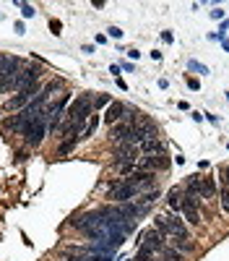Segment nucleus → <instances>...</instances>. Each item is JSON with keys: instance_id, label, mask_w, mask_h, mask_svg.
<instances>
[{"instance_id": "1", "label": "nucleus", "mask_w": 229, "mask_h": 261, "mask_svg": "<svg viewBox=\"0 0 229 261\" xmlns=\"http://www.w3.org/2000/svg\"><path fill=\"white\" fill-rule=\"evenodd\" d=\"M50 112L47 110H39L37 115H34L31 120H29V126L24 128V144L26 146H37V144H42V139H44V133H47V126H50Z\"/></svg>"}, {"instance_id": "2", "label": "nucleus", "mask_w": 229, "mask_h": 261, "mask_svg": "<svg viewBox=\"0 0 229 261\" xmlns=\"http://www.w3.org/2000/svg\"><path fill=\"white\" fill-rule=\"evenodd\" d=\"M135 196H138V188H135L128 178H120L114 180V183L107 188V199L114 201V204H125V201H133Z\"/></svg>"}, {"instance_id": "3", "label": "nucleus", "mask_w": 229, "mask_h": 261, "mask_svg": "<svg viewBox=\"0 0 229 261\" xmlns=\"http://www.w3.org/2000/svg\"><path fill=\"white\" fill-rule=\"evenodd\" d=\"M94 112V99H91V94H84V97H78L73 99V105L68 107V120H78V123H86L89 115Z\"/></svg>"}, {"instance_id": "4", "label": "nucleus", "mask_w": 229, "mask_h": 261, "mask_svg": "<svg viewBox=\"0 0 229 261\" xmlns=\"http://www.w3.org/2000/svg\"><path fill=\"white\" fill-rule=\"evenodd\" d=\"M167 167H169V157L164 152L143 154V157H138V162H135V170H143V173H164Z\"/></svg>"}, {"instance_id": "5", "label": "nucleus", "mask_w": 229, "mask_h": 261, "mask_svg": "<svg viewBox=\"0 0 229 261\" xmlns=\"http://www.w3.org/2000/svg\"><path fill=\"white\" fill-rule=\"evenodd\" d=\"M162 248H164V235L162 233L148 230V233L141 235V241H138V254L141 256H156Z\"/></svg>"}, {"instance_id": "6", "label": "nucleus", "mask_w": 229, "mask_h": 261, "mask_svg": "<svg viewBox=\"0 0 229 261\" xmlns=\"http://www.w3.org/2000/svg\"><path fill=\"white\" fill-rule=\"evenodd\" d=\"M102 214H99V209L97 212H86V214H81L76 222H73V228L78 230V233H84V235H91L94 230H99L102 228Z\"/></svg>"}, {"instance_id": "7", "label": "nucleus", "mask_w": 229, "mask_h": 261, "mask_svg": "<svg viewBox=\"0 0 229 261\" xmlns=\"http://www.w3.org/2000/svg\"><path fill=\"white\" fill-rule=\"evenodd\" d=\"M182 217H185L190 225H201V212H198V199L190 194H182Z\"/></svg>"}, {"instance_id": "8", "label": "nucleus", "mask_w": 229, "mask_h": 261, "mask_svg": "<svg viewBox=\"0 0 229 261\" xmlns=\"http://www.w3.org/2000/svg\"><path fill=\"white\" fill-rule=\"evenodd\" d=\"M39 92H37V84H31V86H26V89H21V92L13 97V99H8V105H5V110H24L26 105H29V102L34 99V97H37Z\"/></svg>"}, {"instance_id": "9", "label": "nucleus", "mask_w": 229, "mask_h": 261, "mask_svg": "<svg viewBox=\"0 0 229 261\" xmlns=\"http://www.w3.org/2000/svg\"><path fill=\"white\" fill-rule=\"evenodd\" d=\"M112 157H114V165L135 162V157H138V146H135V144H117Z\"/></svg>"}, {"instance_id": "10", "label": "nucleus", "mask_w": 229, "mask_h": 261, "mask_svg": "<svg viewBox=\"0 0 229 261\" xmlns=\"http://www.w3.org/2000/svg\"><path fill=\"white\" fill-rule=\"evenodd\" d=\"M130 131H133V126H128V123H114V126L110 128V141H114V144H130Z\"/></svg>"}, {"instance_id": "11", "label": "nucleus", "mask_w": 229, "mask_h": 261, "mask_svg": "<svg viewBox=\"0 0 229 261\" xmlns=\"http://www.w3.org/2000/svg\"><path fill=\"white\" fill-rule=\"evenodd\" d=\"M167 225H169V238H177V241H190V233L185 228V222L180 217H164Z\"/></svg>"}, {"instance_id": "12", "label": "nucleus", "mask_w": 229, "mask_h": 261, "mask_svg": "<svg viewBox=\"0 0 229 261\" xmlns=\"http://www.w3.org/2000/svg\"><path fill=\"white\" fill-rule=\"evenodd\" d=\"M29 120H31V118L26 115L24 110H21L18 115H13L10 120H5V123H3V131H10V133H24V128L29 126Z\"/></svg>"}, {"instance_id": "13", "label": "nucleus", "mask_w": 229, "mask_h": 261, "mask_svg": "<svg viewBox=\"0 0 229 261\" xmlns=\"http://www.w3.org/2000/svg\"><path fill=\"white\" fill-rule=\"evenodd\" d=\"M21 68H24V63H21L18 58H10V55H3V52H0V73L13 76V73L21 71Z\"/></svg>"}, {"instance_id": "14", "label": "nucleus", "mask_w": 229, "mask_h": 261, "mask_svg": "<svg viewBox=\"0 0 229 261\" xmlns=\"http://www.w3.org/2000/svg\"><path fill=\"white\" fill-rule=\"evenodd\" d=\"M125 107H128V105H122V102H110V105H107V112H105V120L110 123V126L120 123V120L125 118Z\"/></svg>"}, {"instance_id": "15", "label": "nucleus", "mask_w": 229, "mask_h": 261, "mask_svg": "<svg viewBox=\"0 0 229 261\" xmlns=\"http://www.w3.org/2000/svg\"><path fill=\"white\" fill-rule=\"evenodd\" d=\"M214 196H216V180L214 178H203L201 180V199L211 201Z\"/></svg>"}, {"instance_id": "16", "label": "nucleus", "mask_w": 229, "mask_h": 261, "mask_svg": "<svg viewBox=\"0 0 229 261\" xmlns=\"http://www.w3.org/2000/svg\"><path fill=\"white\" fill-rule=\"evenodd\" d=\"M138 152H143V154H159V152H164V146H162V141H159V139H146L143 144H138Z\"/></svg>"}, {"instance_id": "17", "label": "nucleus", "mask_w": 229, "mask_h": 261, "mask_svg": "<svg viewBox=\"0 0 229 261\" xmlns=\"http://www.w3.org/2000/svg\"><path fill=\"white\" fill-rule=\"evenodd\" d=\"M159 261H185V254H180L177 248L164 246L162 251H159Z\"/></svg>"}, {"instance_id": "18", "label": "nucleus", "mask_w": 229, "mask_h": 261, "mask_svg": "<svg viewBox=\"0 0 229 261\" xmlns=\"http://www.w3.org/2000/svg\"><path fill=\"white\" fill-rule=\"evenodd\" d=\"M167 204H169V207L175 209L177 214H182V191H180V188H172L169 196H167Z\"/></svg>"}, {"instance_id": "19", "label": "nucleus", "mask_w": 229, "mask_h": 261, "mask_svg": "<svg viewBox=\"0 0 229 261\" xmlns=\"http://www.w3.org/2000/svg\"><path fill=\"white\" fill-rule=\"evenodd\" d=\"M201 180H203V178H198V175L188 178V194L196 196V199H201Z\"/></svg>"}, {"instance_id": "20", "label": "nucleus", "mask_w": 229, "mask_h": 261, "mask_svg": "<svg viewBox=\"0 0 229 261\" xmlns=\"http://www.w3.org/2000/svg\"><path fill=\"white\" fill-rule=\"evenodd\" d=\"M97 126H99V115L94 112V118H89V126H86V131H84V139H89V136H94Z\"/></svg>"}, {"instance_id": "21", "label": "nucleus", "mask_w": 229, "mask_h": 261, "mask_svg": "<svg viewBox=\"0 0 229 261\" xmlns=\"http://www.w3.org/2000/svg\"><path fill=\"white\" fill-rule=\"evenodd\" d=\"M34 13H37V8H34V5L21 3V16H24V18H34Z\"/></svg>"}, {"instance_id": "22", "label": "nucleus", "mask_w": 229, "mask_h": 261, "mask_svg": "<svg viewBox=\"0 0 229 261\" xmlns=\"http://www.w3.org/2000/svg\"><path fill=\"white\" fill-rule=\"evenodd\" d=\"M73 146H76V139H65L60 146H57V152H60V154H68V152L73 149Z\"/></svg>"}, {"instance_id": "23", "label": "nucleus", "mask_w": 229, "mask_h": 261, "mask_svg": "<svg viewBox=\"0 0 229 261\" xmlns=\"http://www.w3.org/2000/svg\"><path fill=\"white\" fill-rule=\"evenodd\" d=\"M219 178H222V186L229 188V165H224V167L219 170Z\"/></svg>"}, {"instance_id": "24", "label": "nucleus", "mask_w": 229, "mask_h": 261, "mask_svg": "<svg viewBox=\"0 0 229 261\" xmlns=\"http://www.w3.org/2000/svg\"><path fill=\"white\" fill-rule=\"evenodd\" d=\"M81 261H112V256H102V254H89Z\"/></svg>"}, {"instance_id": "25", "label": "nucleus", "mask_w": 229, "mask_h": 261, "mask_svg": "<svg viewBox=\"0 0 229 261\" xmlns=\"http://www.w3.org/2000/svg\"><path fill=\"white\" fill-rule=\"evenodd\" d=\"M222 207H224V212L229 214V188H222Z\"/></svg>"}, {"instance_id": "26", "label": "nucleus", "mask_w": 229, "mask_h": 261, "mask_svg": "<svg viewBox=\"0 0 229 261\" xmlns=\"http://www.w3.org/2000/svg\"><path fill=\"white\" fill-rule=\"evenodd\" d=\"M105 105H110V97H107V94H99V97L94 99V107H105Z\"/></svg>"}, {"instance_id": "27", "label": "nucleus", "mask_w": 229, "mask_h": 261, "mask_svg": "<svg viewBox=\"0 0 229 261\" xmlns=\"http://www.w3.org/2000/svg\"><path fill=\"white\" fill-rule=\"evenodd\" d=\"M107 34H110L112 39H120V37H122V29H117V26H110V31H107Z\"/></svg>"}, {"instance_id": "28", "label": "nucleus", "mask_w": 229, "mask_h": 261, "mask_svg": "<svg viewBox=\"0 0 229 261\" xmlns=\"http://www.w3.org/2000/svg\"><path fill=\"white\" fill-rule=\"evenodd\" d=\"M60 26H63V24H60L57 18H55V21H50V29H52V34H60Z\"/></svg>"}, {"instance_id": "29", "label": "nucleus", "mask_w": 229, "mask_h": 261, "mask_svg": "<svg viewBox=\"0 0 229 261\" xmlns=\"http://www.w3.org/2000/svg\"><path fill=\"white\" fill-rule=\"evenodd\" d=\"M190 68H193V71H201V73H206V68H203V65H198L196 60H190Z\"/></svg>"}, {"instance_id": "30", "label": "nucleus", "mask_w": 229, "mask_h": 261, "mask_svg": "<svg viewBox=\"0 0 229 261\" xmlns=\"http://www.w3.org/2000/svg\"><path fill=\"white\" fill-rule=\"evenodd\" d=\"M135 261H156V256H141L138 254V256H135Z\"/></svg>"}, {"instance_id": "31", "label": "nucleus", "mask_w": 229, "mask_h": 261, "mask_svg": "<svg viewBox=\"0 0 229 261\" xmlns=\"http://www.w3.org/2000/svg\"><path fill=\"white\" fill-rule=\"evenodd\" d=\"M211 16H214V18H224V10H222V8H219V10H211Z\"/></svg>"}, {"instance_id": "32", "label": "nucleus", "mask_w": 229, "mask_h": 261, "mask_svg": "<svg viewBox=\"0 0 229 261\" xmlns=\"http://www.w3.org/2000/svg\"><path fill=\"white\" fill-rule=\"evenodd\" d=\"M227 99H229V92H227Z\"/></svg>"}]
</instances>
